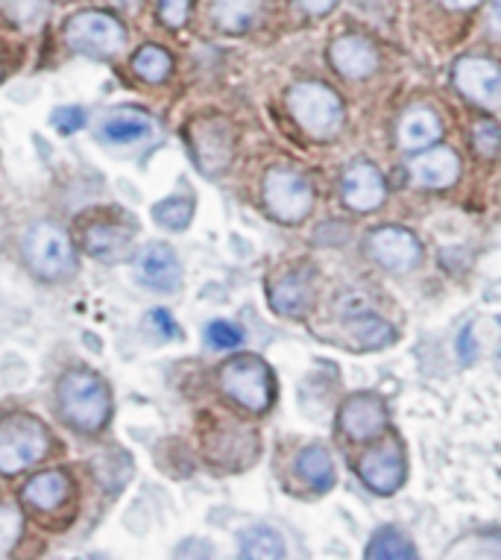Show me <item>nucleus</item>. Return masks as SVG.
<instances>
[{"instance_id": "423d86ee", "label": "nucleus", "mask_w": 501, "mask_h": 560, "mask_svg": "<svg viewBox=\"0 0 501 560\" xmlns=\"http://www.w3.org/2000/svg\"><path fill=\"white\" fill-rule=\"evenodd\" d=\"M220 387L246 411H267L273 402V370L256 355H237L220 370Z\"/></svg>"}, {"instance_id": "0eeeda50", "label": "nucleus", "mask_w": 501, "mask_h": 560, "mask_svg": "<svg viewBox=\"0 0 501 560\" xmlns=\"http://www.w3.org/2000/svg\"><path fill=\"white\" fill-rule=\"evenodd\" d=\"M265 202L279 223H302L311 214L314 191L308 179L291 167H273L265 176Z\"/></svg>"}, {"instance_id": "4be33fe9", "label": "nucleus", "mask_w": 501, "mask_h": 560, "mask_svg": "<svg viewBox=\"0 0 501 560\" xmlns=\"http://www.w3.org/2000/svg\"><path fill=\"white\" fill-rule=\"evenodd\" d=\"M296 472L311 490H317V493H326L335 487V464H331V455H328L323 446H308V450L300 452V458H296Z\"/></svg>"}, {"instance_id": "9d476101", "label": "nucleus", "mask_w": 501, "mask_h": 560, "mask_svg": "<svg viewBox=\"0 0 501 560\" xmlns=\"http://www.w3.org/2000/svg\"><path fill=\"white\" fill-rule=\"evenodd\" d=\"M358 472L364 478V485L378 493V497H391L405 481V455H401V446L396 441L378 443L373 450L366 452L361 464H358Z\"/></svg>"}, {"instance_id": "393cba45", "label": "nucleus", "mask_w": 501, "mask_h": 560, "mask_svg": "<svg viewBox=\"0 0 501 560\" xmlns=\"http://www.w3.org/2000/svg\"><path fill=\"white\" fill-rule=\"evenodd\" d=\"M366 558L370 560H384V558H417V549H413V542L405 532H399L396 525H384L378 532L373 534V540L366 546Z\"/></svg>"}, {"instance_id": "dca6fc26", "label": "nucleus", "mask_w": 501, "mask_h": 560, "mask_svg": "<svg viewBox=\"0 0 501 560\" xmlns=\"http://www.w3.org/2000/svg\"><path fill=\"white\" fill-rule=\"evenodd\" d=\"M153 132V118L141 109L132 106H120V109L106 112L97 120V138L103 144H115V148H127V144H138Z\"/></svg>"}, {"instance_id": "6e6552de", "label": "nucleus", "mask_w": 501, "mask_h": 560, "mask_svg": "<svg viewBox=\"0 0 501 560\" xmlns=\"http://www.w3.org/2000/svg\"><path fill=\"white\" fill-rule=\"evenodd\" d=\"M455 85L483 109H501V65L483 56H466L455 65Z\"/></svg>"}, {"instance_id": "a878e982", "label": "nucleus", "mask_w": 501, "mask_h": 560, "mask_svg": "<svg viewBox=\"0 0 501 560\" xmlns=\"http://www.w3.org/2000/svg\"><path fill=\"white\" fill-rule=\"evenodd\" d=\"M132 71H136L144 83H164L171 71H174V59L171 54L159 45H144L132 56Z\"/></svg>"}, {"instance_id": "4468645a", "label": "nucleus", "mask_w": 501, "mask_h": 560, "mask_svg": "<svg viewBox=\"0 0 501 560\" xmlns=\"http://www.w3.org/2000/svg\"><path fill=\"white\" fill-rule=\"evenodd\" d=\"M267 294H270V305H273L276 314L302 317L314 303V273L305 267H293L276 279Z\"/></svg>"}, {"instance_id": "1a4fd4ad", "label": "nucleus", "mask_w": 501, "mask_h": 560, "mask_svg": "<svg viewBox=\"0 0 501 560\" xmlns=\"http://www.w3.org/2000/svg\"><path fill=\"white\" fill-rule=\"evenodd\" d=\"M138 282L159 294H174L183 285V261L167 244H147L136 256Z\"/></svg>"}, {"instance_id": "f03ea898", "label": "nucleus", "mask_w": 501, "mask_h": 560, "mask_svg": "<svg viewBox=\"0 0 501 560\" xmlns=\"http://www.w3.org/2000/svg\"><path fill=\"white\" fill-rule=\"evenodd\" d=\"M24 258L42 282H62L73 273L77 256L68 232L54 221L33 223L24 235Z\"/></svg>"}, {"instance_id": "cd10ccee", "label": "nucleus", "mask_w": 501, "mask_h": 560, "mask_svg": "<svg viewBox=\"0 0 501 560\" xmlns=\"http://www.w3.org/2000/svg\"><path fill=\"white\" fill-rule=\"evenodd\" d=\"M446 558H501V532L469 534L446 551Z\"/></svg>"}, {"instance_id": "b1692460", "label": "nucleus", "mask_w": 501, "mask_h": 560, "mask_svg": "<svg viewBox=\"0 0 501 560\" xmlns=\"http://www.w3.org/2000/svg\"><path fill=\"white\" fill-rule=\"evenodd\" d=\"M261 0H214L211 19L223 33H244L253 27Z\"/></svg>"}, {"instance_id": "6ab92c4d", "label": "nucleus", "mask_w": 501, "mask_h": 560, "mask_svg": "<svg viewBox=\"0 0 501 560\" xmlns=\"http://www.w3.org/2000/svg\"><path fill=\"white\" fill-rule=\"evenodd\" d=\"M132 247V230L120 223H92L85 230V253L101 261H120Z\"/></svg>"}, {"instance_id": "72a5a7b5", "label": "nucleus", "mask_w": 501, "mask_h": 560, "mask_svg": "<svg viewBox=\"0 0 501 560\" xmlns=\"http://www.w3.org/2000/svg\"><path fill=\"white\" fill-rule=\"evenodd\" d=\"M144 331H150L155 340H176L179 338V326L164 308H153L144 314Z\"/></svg>"}, {"instance_id": "412c9836", "label": "nucleus", "mask_w": 501, "mask_h": 560, "mask_svg": "<svg viewBox=\"0 0 501 560\" xmlns=\"http://www.w3.org/2000/svg\"><path fill=\"white\" fill-rule=\"evenodd\" d=\"M68 493H71V481L62 472H42L30 478L24 487V502L36 511H56L68 499Z\"/></svg>"}, {"instance_id": "c9c22d12", "label": "nucleus", "mask_w": 501, "mask_h": 560, "mask_svg": "<svg viewBox=\"0 0 501 560\" xmlns=\"http://www.w3.org/2000/svg\"><path fill=\"white\" fill-rule=\"evenodd\" d=\"M159 15L171 30H179L191 15V0H159Z\"/></svg>"}, {"instance_id": "7ed1b4c3", "label": "nucleus", "mask_w": 501, "mask_h": 560, "mask_svg": "<svg viewBox=\"0 0 501 560\" xmlns=\"http://www.w3.org/2000/svg\"><path fill=\"white\" fill-rule=\"evenodd\" d=\"M50 450L47 429L30 413H10L0 420V472L15 476L45 458Z\"/></svg>"}, {"instance_id": "7c9ffc66", "label": "nucleus", "mask_w": 501, "mask_h": 560, "mask_svg": "<svg viewBox=\"0 0 501 560\" xmlns=\"http://www.w3.org/2000/svg\"><path fill=\"white\" fill-rule=\"evenodd\" d=\"M47 10V0H0V12L12 21V24H19V27H30V24H36Z\"/></svg>"}, {"instance_id": "a211bd4d", "label": "nucleus", "mask_w": 501, "mask_h": 560, "mask_svg": "<svg viewBox=\"0 0 501 560\" xmlns=\"http://www.w3.org/2000/svg\"><path fill=\"white\" fill-rule=\"evenodd\" d=\"M410 176L420 188H431V191H440V188H448V185L457 183L461 176V159L446 148H434L429 153H422L420 159H413L410 165Z\"/></svg>"}, {"instance_id": "39448f33", "label": "nucleus", "mask_w": 501, "mask_h": 560, "mask_svg": "<svg viewBox=\"0 0 501 560\" xmlns=\"http://www.w3.org/2000/svg\"><path fill=\"white\" fill-rule=\"evenodd\" d=\"M288 109L308 136L331 138L343 129V103L328 85L300 83L288 92Z\"/></svg>"}, {"instance_id": "f704fd0d", "label": "nucleus", "mask_w": 501, "mask_h": 560, "mask_svg": "<svg viewBox=\"0 0 501 560\" xmlns=\"http://www.w3.org/2000/svg\"><path fill=\"white\" fill-rule=\"evenodd\" d=\"M50 124H54L56 132H62V136H73L77 129L85 127V112L80 106H59L50 115Z\"/></svg>"}, {"instance_id": "f8f14e48", "label": "nucleus", "mask_w": 501, "mask_h": 560, "mask_svg": "<svg viewBox=\"0 0 501 560\" xmlns=\"http://www.w3.org/2000/svg\"><path fill=\"white\" fill-rule=\"evenodd\" d=\"M188 138H191V153L197 159V165L202 167V174H220L229 165V156H232V132H229L223 120L194 124Z\"/></svg>"}, {"instance_id": "2f4dec72", "label": "nucleus", "mask_w": 501, "mask_h": 560, "mask_svg": "<svg viewBox=\"0 0 501 560\" xmlns=\"http://www.w3.org/2000/svg\"><path fill=\"white\" fill-rule=\"evenodd\" d=\"M244 329L237 326V323H229V320H214L206 326V340H209L211 349H237L244 343Z\"/></svg>"}, {"instance_id": "bb28decb", "label": "nucleus", "mask_w": 501, "mask_h": 560, "mask_svg": "<svg viewBox=\"0 0 501 560\" xmlns=\"http://www.w3.org/2000/svg\"><path fill=\"white\" fill-rule=\"evenodd\" d=\"M194 218V200L188 194H176V197H167V200L155 202L153 206V221L159 226L171 232L185 230Z\"/></svg>"}, {"instance_id": "2eb2a0df", "label": "nucleus", "mask_w": 501, "mask_h": 560, "mask_svg": "<svg viewBox=\"0 0 501 560\" xmlns=\"http://www.w3.org/2000/svg\"><path fill=\"white\" fill-rule=\"evenodd\" d=\"M340 194H343V202L356 212H373L387 197V188H384L382 174L375 171V165L370 162H356L343 174V183H340Z\"/></svg>"}, {"instance_id": "f3484780", "label": "nucleus", "mask_w": 501, "mask_h": 560, "mask_svg": "<svg viewBox=\"0 0 501 560\" xmlns=\"http://www.w3.org/2000/svg\"><path fill=\"white\" fill-rule=\"evenodd\" d=\"M328 56H331V65L338 68V74L349 77V80H364V77L375 74V68H378V54L364 36L335 38Z\"/></svg>"}, {"instance_id": "5701e85b", "label": "nucleus", "mask_w": 501, "mask_h": 560, "mask_svg": "<svg viewBox=\"0 0 501 560\" xmlns=\"http://www.w3.org/2000/svg\"><path fill=\"white\" fill-rule=\"evenodd\" d=\"M241 558L276 560L284 558V537L270 525H249L241 534Z\"/></svg>"}, {"instance_id": "ddd939ff", "label": "nucleus", "mask_w": 501, "mask_h": 560, "mask_svg": "<svg viewBox=\"0 0 501 560\" xmlns=\"http://www.w3.org/2000/svg\"><path fill=\"white\" fill-rule=\"evenodd\" d=\"M384 425H387V408L382 396L356 394L340 408V429L352 441H373L375 434L384 432Z\"/></svg>"}, {"instance_id": "4c0bfd02", "label": "nucleus", "mask_w": 501, "mask_h": 560, "mask_svg": "<svg viewBox=\"0 0 501 560\" xmlns=\"http://www.w3.org/2000/svg\"><path fill=\"white\" fill-rule=\"evenodd\" d=\"M440 3H446L448 10H469V7L481 3V0H440Z\"/></svg>"}, {"instance_id": "58836bf2", "label": "nucleus", "mask_w": 501, "mask_h": 560, "mask_svg": "<svg viewBox=\"0 0 501 560\" xmlns=\"http://www.w3.org/2000/svg\"><path fill=\"white\" fill-rule=\"evenodd\" d=\"M490 19H492V27L501 33V0H492V10H490Z\"/></svg>"}, {"instance_id": "f257e3e1", "label": "nucleus", "mask_w": 501, "mask_h": 560, "mask_svg": "<svg viewBox=\"0 0 501 560\" xmlns=\"http://www.w3.org/2000/svg\"><path fill=\"white\" fill-rule=\"evenodd\" d=\"M59 413L82 434L103 432L112 420V390L94 370L73 368L59 382Z\"/></svg>"}, {"instance_id": "c756f323", "label": "nucleus", "mask_w": 501, "mask_h": 560, "mask_svg": "<svg viewBox=\"0 0 501 560\" xmlns=\"http://www.w3.org/2000/svg\"><path fill=\"white\" fill-rule=\"evenodd\" d=\"M24 534V516L15 505H0V558H7L19 546Z\"/></svg>"}, {"instance_id": "20e7f679", "label": "nucleus", "mask_w": 501, "mask_h": 560, "mask_svg": "<svg viewBox=\"0 0 501 560\" xmlns=\"http://www.w3.org/2000/svg\"><path fill=\"white\" fill-rule=\"evenodd\" d=\"M65 42L77 54L106 59V56H115L124 50L127 27L112 12L82 10L65 21Z\"/></svg>"}, {"instance_id": "aec40b11", "label": "nucleus", "mask_w": 501, "mask_h": 560, "mask_svg": "<svg viewBox=\"0 0 501 560\" xmlns=\"http://www.w3.org/2000/svg\"><path fill=\"white\" fill-rule=\"evenodd\" d=\"M440 136H443V127L431 109H410L399 124V144L405 150L431 148Z\"/></svg>"}, {"instance_id": "9b49d317", "label": "nucleus", "mask_w": 501, "mask_h": 560, "mask_svg": "<svg viewBox=\"0 0 501 560\" xmlns=\"http://www.w3.org/2000/svg\"><path fill=\"white\" fill-rule=\"evenodd\" d=\"M366 247H370V256L393 273L413 270L422 258L420 241L413 238V232L401 230V226H382V230L370 232Z\"/></svg>"}, {"instance_id": "473e14b6", "label": "nucleus", "mask_w": 501, "mask_h": 560, "mask_svg": "<svg viewBox=\"0 0 501 560\" xmlns=\"http://www.w3.org/2000/svg\"><path fill=\"white\" fill-rule=\"evenodd\" d=\"M473 141H475V150H478L481 156L492 159L501 150L499 124H492V120H481V124H475Z\"/></svg>"}, {"instance_id": "c85d7f7f", "label": "nucleus", "mask_w": 501, "mask_h": 560, "mask_svg": "<svg viewBox=\"0 0 501 560\" xmlns=\"http://www.w3.org/2000/svg\"><path fill=\"white\" fill-rule=\"evenodd\" d=\"M349 335L356 338L361 349H378L393 340V326H387L378 317H358L349 323Z\"/></svg>"}, {"instance_id": "e433bc0d", "label": "nucleus", "mask_w": 501, "mask_h": 560, "mask_svg": "<svg viewBox=\"0 0 501 560\" xmlns=\"http://www.w3.org/2000/svg\"><path fill=\"white\" fill-rule=\"evenodd\" d=\"M335 3H338V0H302V7H305L311 15H326Z\"/></svg>"}]
</instances>
